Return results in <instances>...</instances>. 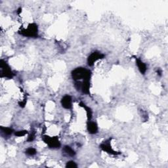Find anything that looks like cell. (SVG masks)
Wrapping results in <instances>:
<instances>
[{"mask_svg":"<svg viewBox=\"0 0 168 168\" xmlns=\"http://www.w3.org/2000/svg\"><path fill=\"white\" fill-rule=\"evenodd\" d=\"M28 132L27 130H20V131H15V135L17 136H19V137H20V136H25L26 134H28Z\"/></svg>","mask_w":168,"mask_h":168,"instance_id":"obj_16","label":"cell"},{"mask_svg":"<svg viewBox=\"0 0 168 168\" xmlns=\"http://www.w3.org/2000/svg\"><path fill=\"white\" fill-rule=\"evenodd\" d=\"M62 107L65 109L70 110L72 108V98L69 94H65L61 100Z\"/></svg>","mask_w":168,"mask_h":168,"instance_id":"obj_7","label":"cell"},{"mask_svg":"<svg viewBox=\"0 0 168 168\" xmlns=\"http://www.w3.org/2000/svg\"><path fill=\"white\" fill-rule=\"evenodd\" d=\"M0 130L2 133L6 136L11 135L13 133H15L14 130L9 127H4V126H0Z\"/></svg>","mask_w":168,"mask_h":168,"instance_id":"obj_13","label":"cell"},{"mask_svg":"<svg viewBox=\"0 0 168 168\" xmlns=\"http://www.w3.org/2000/svg\"><path fill=\"white\" fill-rule=\"evenodd\" d=\"M135 62H136V65L137 66L140 73L141 74L145 75L147 71V69H148V68H147L146 65L143 61H141L139 58H137V57H135Z\"/></svg>","mask_w":168,"mask_h":168,"instance_id":"obj_10","label":"cell"},{"mask_svg":"<svg viewBox=\"0 0 168 168\" xmlns=\"http://www.w3.org/2000/svg\"><path fill=\"white\" fill-rule=\"evenodd\" d=\"M87 129L88 133L91 135H94L98 133V125L96 122H92V121H88L87 124Z\"/></svg>","mask_w":168,"mask_h":168,"instance_id":"obj_9","label":"cell"},{"mask_svg":"<svg viewBox=\"0 0 168 168\" xmlns=\"http://www.w3.org/2000/svg\"><path fill=\"white\" fill-rule=\"evenodd\" d=\"M92 72L90 70L83 67H78L74 69L71 72L72 80L76 81H82L83 80L89 79L91 80Z\"/></svg>","mask_w":168,"mask_h":168,"instance_id":"obj_1","label":"cell"},{"mask_svg":"<svg viewBox=\"0 0 168 168\" xmlns=\"http://www.w3.org/2000/svg\"><path fill=\"white\" fill-rule=\"evenodd\" d=\"M42 140L44 143L48 146L49 149H60L61 146V142L58 138V136H50L49 135H43L42 136Z\"/></svg>","mask_w":168,"mask_h":168,"instance_id":"obj_4","label":"cell"},{"mask_svg":"<svg viewBox=\"0 0 168 168\" xmlns=\"http://www.w3.org/2000/svg\"><path fill=\"white\" fill-rule=\"evenodd\" d=\"M62 152L70 157L75 156L76 154L75 150H74L71 146H68V145L64 146V147H63V149H62Z\"/></svg>","mask_w":168,"mask_h":168,"instance_id":"obj_12","label":"cell"},{"mask_svg":"<svg viewBox=\"0 0 168 168\" xmlns=\"http://www.w3.org/2000/svg\"><path fill=\"white\" fill-rule=\"evenodd\" d=\"M38 26L36 23H30L26 28H23L19 31V34L27 38H36L39 37Z\"/></svg>","mask_w":168,"mask_h":168,"instance_id":"obj_2","label":"cell"},{"mask_svg":"<svg viewBox=\"0 0 168 168\" xmlns=\"http://www.w3.org/2000/svg\"><path fill=\"white\" fill-rule=\"evenodd\" d=\"M25 154L28 156H33L37 154V150L32 147H30L25 150Z\"/></svg>","mask_w":168,"mask_h":168,"instance_id":"obj_14","label":"cell"},{"mask_svg":"<svg viewBox=\"0 0 168 168\" xmlns=\"http://www.w3.org/2000/svg\"><path fill=\"white\" fill-rule=\"evenodd\" d=\"M79 105H80V107L83 108L84 109L86 110L87 120L90 121L91 120V118H92V116H93V111H92L91 108L90 107H87V105L85 103H83V102H80V104H79Z\"/></svg>","mask_w":168,"mask_h":168,"instance_id":"obj_11","label":"cell"},{"mask_svg":"<svg viewBox=\"0 0 168 168\" xmlns=\"http://www.w3.org/2000/svg\"><path fill=\"white\" fill-rule=\"evenodd\" d=\"M26 102H27V99H24L23 101H21V102H19V106H20L21 108H24V107H25V106H26Z\"/></svg>","mask_w":168,"mask_h":168,"instance_id":"obj_18","label":"cell"},{"mask_svg":"<svg viewBox=\"0 0 168 168\" xmlns=\"http://www.w3.org/2000/svg\"><path fill=\"white\" fill-rule=\"evenodd\" d=\"M65 167L66 168H76V167H78V165L76 164V163L75 162L70 160V161L67 162Z\"/></svg>","mask_w":168,"mask_h":168,"instance_id":"obj_17","label":"cell"},{"mask_svg":"<svg viewBox=\"0 0 168 168\" xmlns=\"http://www.w3.org/2000/svg\"><path fill=\"white\" fill-rule=\"evenodd\" d=\"M89 79H87V80H83L82 81H80V90L83 93L86 94H90V87L91 83Z\"/></svg>","mask_w":168,"mask_h":168,"instance_id":"obj_8","label":"cell"},{"mask_svg":"<svg viewBox=\"0 0 168 168\" xmlns=\"http://www.w3.org/2000/svg\"><path fill=\"white\" fill-rule=\"evenodd\" d=\"M105 58V55L100 51H93L87 57V65L89 66H93L94 63L99 60L103 59Z\"/></svg>","mask_w":168,"mask_h":168,"instance_id":"obj_5","label":"cell"},{"mask_svg":"<svg viewBox=\"0 0 168 168\" xmlns=\"http://www.w3.org/2000/svg\"><path fill=\"white\" fill-rule=\"evenodd\" d=\"M0 68H1L0 77L2 78H5L12 79L15 76V74L13 72L11 68L7 64V62L3 59H1V61H0Z\"/></svg>","mask_w":168,"mask_h":168,"instance_id":"obj_3","label":"cell"},{"mask_svg":"<svg viewBox=\"0 0 168 168\" xmlns=\"http://www.w3.org/2000/svg\"><path fill=\"white\" fill-rule=\"evenodd\" d=\"M157 74H158V75L159 76H162V70L161 69H160V68H158V69L157 70Z\"/></svg>","mask_w":168,"mask_h":168,"instance_id":"obj_19","label":"cell"},{"mask_svg":"<svg viewBox=\"0 0 168 168\" xmlns=\"http://www.w3.org/2000/svg\"><path fill=\"white\" fill-rule=\"evenodd\" d=\"M111 140V139H109L108 141H104V143H101V145H99V148L101 149L103 151L107 152V153L111 154V155H114V156H118V155H120L122 154V152H117L115 151L111 146V145L110 144V141Z\"/></svg>","mask_w":168,"mask_h":168,"instance_id":"obj_6","label":"cell"},{"mask_svg":"<svg viewBox=\"0 0 168 168\" xmlns=\"http://www.w3.org/2000/svg\"><path fill=\"white\" fill-rule=\"evenodd\" d=\"M36 138V131L33 129L31 131V133L28 135V136L27 138V142L28 143H31V142H33Z\"/></svg>","mask_w":168,"mask_h":168,"instance_id":"obj_15","label":"cell"},{"mask_svg":"<svg viewBox=\"0 0 168 168\" xmlns=\"http://www.w3.org/2000/svg\"><path fill=\"white\" fill-rule=\"evenodd\" d=\"M21 12H22V8L21 7H19L17 10V13L18 15H20L21 13Z\"/></svg>","mask_w":168,"mask_h":168,"instance_id":"obj_20","label":"cell"}]
</instances>
